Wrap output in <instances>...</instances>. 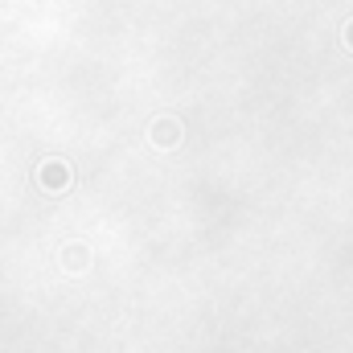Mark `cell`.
<instances>
[{"label": "cell", "mask_w": 353, "mask_h": 353, "mask_svg": "<svg viewBox=\"0 0 353 353\" xmlns=\"http://www.w3.org/2000/svg\"><path fill=\"white\" fill-rule=\"evenodd\" d=\"M350 46H353V25H350Z\"/></svg>", "instance_id": "7a4b0ae2"}, {"label": "cell", "mask_w": 353, "mask_h": 353, "mask_svg": "<svg viewBox=\"0 0 353 353\" xmlns=\"http://www.w3.org/2000/svg\"><path fill=\"white\" fill-rule=\"evenodd\" d=\"M66 181H70V173H66V165H58V161L41 165V185H50V189H62Z\"/></svg>", "instance_id": "6da1fadb"}]
</instances>
